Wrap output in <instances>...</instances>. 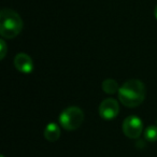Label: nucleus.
Masks as SVG:
<instances>
[{
    "label": "nucleus",
    "instance_id": "obj_3",
    "mask_svg": "<svg viewBox=\"0 0 157 157\" xmlns=\"http://www.w3.org/2000/svg\"><path fill=\"white\" fill-rule=\"evenodd\" d=\"M84 112L78 107L72 105L65 109L59 115V123L63 129L73 131L83 124Z\"/></svg>",
    "mask_w": 157,
    "mask_h": 157
},
{
    "label": "nucleus",
    "instance_id": "obj_10",
    "mask_svg": "<svg viewBox=\"0 0 157 157\" xmlns=\"http://www.w3.org/2000/svg\"><path fill=\"white\" fill-rule=\"evenodd\" d=\"M7 44H6V41L3 39L0 40V59H3L6 57V54H7Z\"/></svg>",
    "mask_w": 157,
    "mask_h": 157
},
{
    "label": "nucleus",
    "instance_id": "obj_8",
    "mask_svg": "<svg viewBox=\"0 0 157 157\" xmlns=\"http://www.w3.org/2000/svg\"><path fill=\"white\" fill-rule=\"evenodd\" d=\"M101 87H102V90L105 93L109 95H113L115 93H118V90H120V86H118L117 82L113 78H107L102 82L101 84Z\"/></svg>",
    "mask_w": 157,
    "mask_h": 157
},
{
    "label": "nucleus",
    "instance_id": "obj_1",
    "mask_svg": "<svg viewBox=\"0 0 157 157\" xmlns=\"http://www.w3.org/2000/svg\"><path fill=\"white\" fill-rule=\"evenodd\" d=\"M118 99L125 107L136 108L143 102L146 90L143 82L140 80H128L118 90Z\"/></svg>",
    "mask_w": 157,
    "mask_h": 157
},
{
    "label": "nucleus",
    "instance_id": "obj_2",
    "mask_svg": "<svg viewBox=\"0 0 157 157\" xmlns=\"http://www.w3.org/2000/svg\"><path fill=\"white\" fill-rule=\"evenodd\" d=\"M23 20L14 10L6 8L0 11V35L6 39H13L23 29Z\"/></svg>",
    "mask_w": 157,
    "mask_h": 157
},
{
    "label": "nucleus",
    "instance_id": "obj_11",
    "mask_svg": "<svg viewBox=\"0 0 157 157\" xmlns=\"http://www.w3.org/2000/svg\"><path fill=\"white\" fill-rule=\"evenodd\" d=\"M154 15H155V17L157 18V6L155 7V10H154Z\"/></svg>",
    "mask_w": 157,
    "mask_h": 157
},
{
    "label": "nucleus",
    "instance_id": "obj_9",
    "mask_svg": "<svg viewBox=\"0 0 157 157\" xmlns=\"http://www.w3.org/2000/svg\"><path fill=\"white\" fill-rule=\"evenodd\" d=\"M144 138L147 140L148 142H155L157 141V126H148L147 128L144 130Z\"/></svg>",
    "mask_w": 157,
    "mask_h": 157
},
{
    "label": "nucleus",
    "instance_id": "obj_6",
    "mask_svg": "<svg viewBox=\"0 0 157 157\" xmlns=\"http://www.w3.org/2000/svg\"><path fill=\"white\" fill-rule=\"evenodd\" d=\"M14 67L22 73H31L35 68L33 61L26 53H18L14 57Z\"/></svg>",
    "mask_w": 157,
    "mask_h": 157
},
{
    "label": "nucleus",
    "instance_id": "obj_5",
    "mask_svg": "<svg viewBox=\"0 0 157 157\" xmlns=\"http://www.w3.org/2000/svg\"><path fill=\"white\" fill-rule=\"evenodd\" d=\"M120 113V105L114 98H107L99 105V115L103 120H113Z\"/></svg>",
    "mask_w": 157,
    "mask_h": 157
},
{
    "label": "nucleus",
    "instance_id": "obj_4",
    "mask_svg": "<svg viewBox=\"0 0 157 157\" xmlns=\"http://www.w3.org/2000/svg\"><path fill=\"white\" fill-rule=\"evenodd\" d=\"M123 132L129 139H137L143 131V123L138 116L130 115L123 122Z\"/></svg>",
    "mask_w": 157,
    "mask_h": 157
},
{
    "label": "nucleus",
    "instance_id": "obj_7",
    "mask_svg": "<svg viewBox=\"0 0 157 157\" xmlns=\"http://www.w3.org/2000/svg\"><path fill=\"white\" fill-rule=\"evenodd\" d=\"M60 137V128L56 123H50L44 129V138L50 142H55Z\"/></svg>",
    "mask_w": 157,
    "mask_h": 157
},
{
    "label": "nucleus",
    "instance_id": "obj_12",
    "mask_svg": "<svg viewBox=\"0 0 157 157\" xmlns=\"http://www.w3.org/2000/svg\"><path fill=\"white\" fill-rule=\"evenodd\" d=\"M1 157H5V156H1Z\"/></svg>",
    "mask_w": 157,
    "mask_h": 157
}]
</instances>
